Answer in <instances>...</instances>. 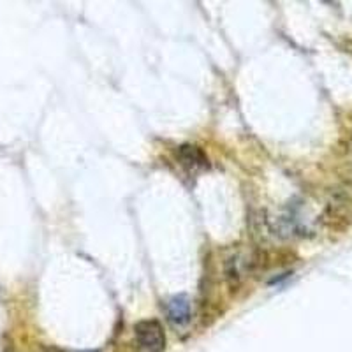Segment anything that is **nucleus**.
I'll return each instance as SVG.
<instances>
[{"instance_id": "3", "label": "nucleus", "mask_w": 352, "mask_h": 352, "mask_svg": "<svg viewBox=\"0 0 352 352\" xmlns=\"http://www.w3.org/2000/svg\"><path fill=\"white\" fill-rule=\"evenodd\" d=\"M176 155L180 164L188 171H201L208 168V157L196 144H182Z\"/></svg>"}, {"instance_id": "4", "label": "nucleus", "mask_w": 352, "mask_h": 352, "mask_svg": "<svg viewBox=\"0 0 352 352\" xmlns=\"http://www.w3.org/2000/svg\"><path fill=\"white\" fill-rule=\"evenodd\" d=\"M166 312H168V319L173 326L176 328L187 326L190 320V301L187 296L171 298L166 305Z\"/></svg>"}, {"instance_id": "2", "label": "nucleus", "mask_w": 352, "mask_h": 352, "mask_svg": "<svg viewBox=\"0 0 352 352\" xmlns=\"http://www.w3.org/2000/svg\"><path fill=\"white\" fill-rule=\"evenodd\" d=\"M256 266V257L245 256V254H234L226 261V278L231 287H238L243 282L248 272Z\"/></svg>"}, {"instance_id": "1", "label": "nucleus", "mask_w": 352, "mask_h": 352, "mask_svg": "<svg viewBox=\"0 0 352 352\" xmlns=\"http://www.w3.org/2000/svg\"><path fill=\"white\" fill-rule=\"evenodd\" d=\"M134 335L140 347L146 352H162L166 349V333L159 320H140L134 326Z\"/></svg>"}]
</instances>
